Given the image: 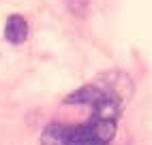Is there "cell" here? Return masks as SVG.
<instances>
[{"label":"cell","instance_id":"1","mask_svg":"<svg viewBox=\"0 0 152 145\" xmlns=\"http://www.w3.org/2000/svg\"><path fill=\"white\" fill-rule=\"evenodd\" d=\"M103 96H105V88L103 86L90 83V86H82L79 90H75L73 94H69L64 98V102L66 105H90V107H94Z\"/></svg>","mask_w":152,"mask_h":145},{"label":"cell","instance_id":"2","mask_svg":"<svg viewBox=\"0 0 152 145\" xmlns=\"http://www.w3.org/2000/svg\"><path fill=\"white\" fill-rule=\"evenodd\" d=\"M4 38L11 45H22L28 38V24L22 15H11L4 24Z\"/></svg>","mask_w":152,"mask_h":145},{"label":"cell","instance_id":"3","mask_svg":"<svg viewBox=\"0 0 152 145\" xmlns=\"http://www.w3.org/2000/svg\"><path fill=\"white\" fill-rule=\"evenodd\" d=\"M64 134L66 126L62 122H52L47 124L43 134H41V145H64Z\"/></svg>","mask_w":152,"mask_h":145}]
</instances>
